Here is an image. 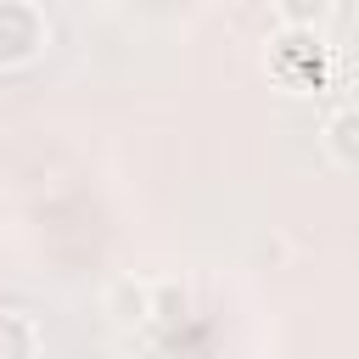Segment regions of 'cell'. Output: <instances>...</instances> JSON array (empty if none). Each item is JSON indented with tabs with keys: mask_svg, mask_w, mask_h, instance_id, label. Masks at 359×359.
<instances>
[{
	"mask_svg": "<svg viewBox=\"0 0 359 359\" xmlns=\"http://www.w3.org/2000/svg\"><path fill=\"white\" fill-rule=\"evenodd\" d=\"M325 6L331 0H280V17L286 22H314V17H325Z\"/></svg>",
	"mask_w": 359,
	"mask_h": 359,
	"instance_id": "1",
	"label": "cell"
},
{
	"mask_svg": "<svg viewBox=\"0 0 359 359\" xmlns=\"http://www.w3.org/2000/svg\"><path fill=\"white\" fill-rule=\"evenodd\" d=\"M353 135H359V112H342V118L331 123V146H337L342 157H353Z\"/></svg>",
	"mask_w": 359,
	"mask_h": 359,
	"instance_id": "2",
	"label": "cell"
}]
</instances>
